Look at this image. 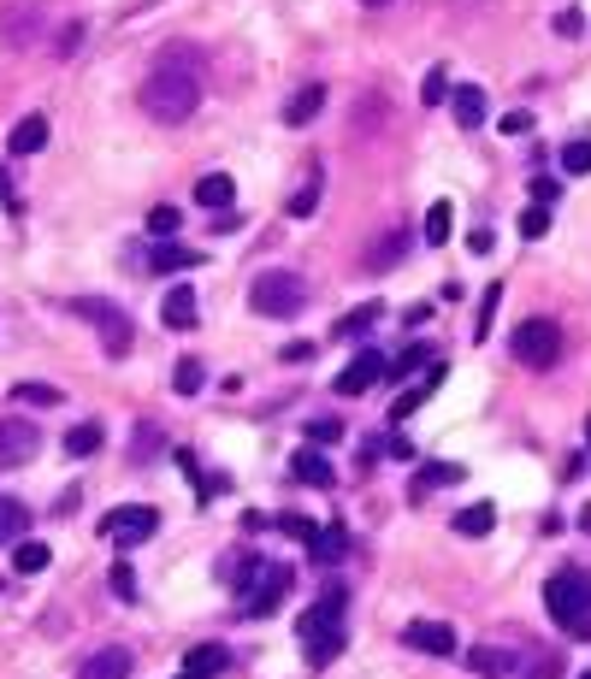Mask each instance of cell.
Instances as JSON below:
<instances>
[{"label":"cell","instance_id":"18","mask_svg":"<svg viewBox=\"0 0 591 679\" xmlns=\"http://www.w3.org/2000/svg\"><path fill=\"white\" fill-rule=\"evenodd\" d=\"M148 266H154V272H196L201 254L184 248V243H172V237H160V243L148 248Z\"/></svg>","mask_w":591,"mask_h":679},{"label":"cell","instance_id":"31","mask_svg":"<svg viewBox=\"0 0 591 679\" xmlns=\"http://www.w3.org/2000/svg\"><path fill=\"white\" fill-rule=\"evenodd\" d=\"M201 384H207V372H201V361H196V355H184V361L172 367V390H178V396H196Z\"/></svg>","mask_w":591,"mask_h":679},{"label":"cell","instance_id":"10","mask_svg":"<svg viewBox=\"0 0 591 679\" xmlns=\"http://www.w3.org/2000/svg\"><path fill=\"white\" fill-rule=\"evenodd\" d=\"M385 378H391V361H385L379 349H361L349 367L337 372V396H367V390L385 384Z\"/></svg>","mask_w":591,"mask_h":679},{"label":"cell","instance_id":"11","mask_svg":"<svg viewBox=\"0 0 591 679\" xmlns=\"http://www.w3.org/2000/svg\"><path fill=\"white\" fill-rule=\"evenodd\" d=\"M36 36H42V6L36 0H18V6L0 12V42L6 48H36Z\"/></svg>","mask_w":591,"mask_h":679},{"label":"cell","instance_id":"5","mask_svg":"<svg viewBox=\"0 0 591 679\" xmlns=\"http://www.w3.org/2000/svg\"><path fill=\"white\" fill-rule=\"evenodd\" d=\"M249 308L266 313V319H296V313L308 308V284L296 272H261L249 284Z\"/></svg>","mask_w":591,"mask_h":679},{"label":"cell","instance_id":"46","mask_svg":"<svg viewBox=\"0 0 591 679\" xmlns=\"http://www.w3.org/2000/svg\"><path fill=\"white\" fill-rule=\"evenodd\" d=\"M113 597H119V603H136V573H131V561H119V567H113Z\"/></svg>","mask_w":591,"mask_h":679},{"label":"cell","instance_id":"40","mask_svg":"<svg viewBox=\"0 0 591 679\" xmlns=\"http://www.w3.org/2000/svg\"><path fill=\"white\" fill-rule=\"evenodd\" d=\"M562 172H568V178H586L591 172V142H562Z\"/></svg>","mask_w":591,"mask_h":679},{"label":"cell","instance_id":"2","mask_svg":"<svg viewBox=\"0 0 591 679\" xmlns=\"http://www.w3.org/2000/svg\"><path fill=\"white\" fill-rule=\"evenodd\" d=\"M544 615L556 620L568 638H591V573L586 567H568V573L544 579Z\"/></svg>","mask_w":591,"mask_h":679},{"label":"cell","instance_id":"22","mask_svg":"<svg viewBox=\"0 0 591 679\" xmlns=\"http://www.w3.org/2000/svg\"><path fill=\"white\" fill-rule=\"evenodd\" d=\"M219 579H225V585H231V591L243 597V591H249L255 579H261V556H249V550H237V556H225V561H219Z\"/></svg>","mask_w":591,"mask_h":679},{"label":"cell","instance_id":"57","mask_svg":"<svg viewBox=\"0 0 591 679\" xmlns=\"http://www.w3.org/2000/svg\"><path fill=\"white\" fill-rule=\"evenodd\" d=\"M580 679H591V674H580Z\"/></svg>","mask_w":591,"mask_h":679},{"label":"cell","instance_id":"3","mask_svg":"<svg viewBox=\"0 0 591 679\" xmlns=\"http://www.w3.org/2000/svg\"><path fill=\"white\" fill-rule=\"evenodd\" d=\"M296 632H302V650H308V662L320 668V662H331L337 650H343V591L331 585L326 597L308 609V615L296 620Z\"/></svg>","mask_w":591,"mask_h":679},{"label":"cell","instance_id":"30","mask_svg":"<svg viewBox=\"0 0 591 679\" xmlns=\"http://www.w3.org/2000/svg\"><path fill=\"white\" fill-rule=\"evenodd\" d=\"M450 219H456V207L450 201H432V213H426V248L450 243Z\"/></svg>","mask_w":591,"mask_h":679},{"label":"cell","instance_id":"42","mask_svg":"<svg viewBox=\"0 0 591 679\" xmlns=\"http://www.w3.org/2000/svg\"><path fill=\"white\" fill-rule=\"evenodd\" d=\"M178 225H184V213H178V207H154V213H148V237H172Z\"/></svg>","mask_w":591,"mask_h":679},{"label":"cell","instance_id":"56","mask_svg":"<svg viewBox=\"0 0 591 679\" xmlns=\"http://www.w3.org/2000/svg\"><path fill=\"white\" fill-rule=\"evenodd\" d=\"M361 6H385V0H361Z\"/></svg>","mask_w":591,"mask_h":679},{"label":"cell","instance_id":"36","mask_svg":"<svg viewBox=\"0 0 591 679\" xmlns=\"http://www.w3.org/2000/svg\"><path fill=\"white\" fill-rule=\"evenodd\" d=\"M420 101H426V107H444V101H450V71H444V65H432V71H426Z\"/></svg>","mask_w":591,"mask_h":679},{"label":"cell","instance_id":"35","mask_svg":"<svg viewBox=\"0 0 591 679\" xmlns=\"http://www.w3.org/2000/svg\"><path fill=\"white\" fill-rule=\"evenodd\" d=\"M308 550H314V561H337L343 550H349V532H343V526H326V532H320Z\"/></svg>","mask_w":591,"mask_h":679},{"label":"cell","instance_id":"32","mask_svg":"<svg viewBox=\"0 0 591 679\" xmlns=\"http://www.w3.org/2000/svg\"><path fill=\"white\" fill-rule=\"evenodd\" d=\"M95 449H101V426H95V420H83V426H71L66 432V455L83 461V455H95Z\"/></svg>","mask_w":591,"mask_h":679},{"label":"cell","instance_id":"37","mask_svg":"<svg viewBox=\"0 0 591 679\" xmlns=\"http://www.w3.org/2000/svg\"><path fill=\"white\" fill-rule=\"evenodd\" d=\"M12 402H24V408H54L60 390H54V384H12Z\"/></svg>","mask_w":591,"mask_h":679},{"label":"cell","instance_id":"4","mask_svg":"<svg viewBox=\"0 0 591 679\" xmlns=\"http://www.w3.org/2000/svg\"><path fill=\"white\" fill-rule=\"evenodd\" d=\"M71 313H77V319H89V325L101 331V349H107L113 361H125V355H131L136 319L119 308V302H107V296H77V302H71Z\"/></svg>","mask_w":591,"mask_h":679},{"label":"cell","instance_id":"13","mask_svg":"<svg viewBox=\"0 0 591 679\" xmlns=\"http://www.w3.org/2000/svg\"><path fill=\"white\" fill-rule=\"evenodd\" d=\"M136 656L125 650V644H107V650H95L83 668H77V679H131Z\"/></svg>","mask_w":591,"mask_h":679},{"label":"cell","instance_id":"14","mask_svg":"<svg viewBox=\"0 0 591 679\" xmlns=\"http://www.w3.org/2000/svg\"><path fill=\"white\" fill-rule=\"evenodd\" d=\"M225 668H231V650H225V644H196V650L184 656L178 679H219Z\"/></svg>","mask_w":591,"mask_h":679},{"label":"cell","instance_id":"38","mask_svg":"<svg viewBox=\"0 0 591 679\" xmlns=\"http://www.w3.org/2000/svg\"><path fill=\"white\" fill-rule=\"evenodd\" d=\"M272 526H278V532H284V538H296V544H314V538H320V526H314V520H308V514H278V520H272Z\"/></svg>","mask_w":591,"mask_h":679},{"label":"cell","instance_id":"25","mask_svg":"<svg viewBox=\"0 0 591 679\" xmlns=\"http://www.w3.org/2000/svg\"><path fill=\"white\" fill-rule=\"evenodd\" d=\"M30 532V508L18 496H0V544H18Z\"/></svg>","mask_w":591,"mask_h":679},{"label":"cell","instance_id":"20","mask_svg":"<svg viewBox=\"0 0 591 679\" xmlns=\"http://www.w3.org/2000/svg\"><path fill=\"white\" fill-rule=\"evenodd\" d=\"M485 89L479 83H461V89H450V113H456V124L461 130H473V124H485Z\"/></svg>","mask_w":591,"mask_h":679},{"label":"cell","instance_id":"29","mask_svg":"<svg viewBox=\"0 0 591 679\" xmlns=\"http://www.w3.org/2000/svg\"><path fill=\"white\" fill-rule=\"evenodd\" d=\"M456 479H461L456 461H426V467H420V485H414V496L438 491V485H456Z\"/></svg>","mask_w":591,"mask_h":679},{"label":"cell","instance_id":"51","mask_svg":"<svg viewBox=\"0 0 591 679\" xmlns=\"http://www.w3.org/2000/svg\"><path fill=\"white\" fill-rule=\"evenodd\" d=\"M426 319H432V302H414V308L402 313V325H426Z\"/></svg>","mask_w":591,"mask_h":679},{"label":"cell","instance_id":"44","mask_svg":"<svg viewBox=\"0 0 591 679\" xmlns=\"http://www.w3.org/2000/svg\"><path fill=\"white\" fill-rule=\"evenodd\" d=\"M420 367H426V343H408V349L391 361V378H402V372H420Z\"/></svg>","mask_w":591,"mask_h":679},{"label":"cell","instance_id":"16","mask_svg":"<svg viewBox=\"0 0 591 679\" xmlns=\"http://www.w3.org/2000/svg\"><path fill=\"white\" fill-rule=\"evenodd\" d=\"M320 113H326V83H308V89H296V95H290L284 124H290V130H302V124H314Z\"/></svg>","mask_w":591,"mask_h":679},{"label":"cell","instance_id":"9","mask_svg":"<svg viewBox=\"0 0 591 679\" xmlns=\"http://www.w3.org/2000/svg\"><path fill=\"white\" fill-rule=\"evenodd\" d=\"M36 449H42V426L0 414V467H24V461H36Z\"/></svg>","mask_w":591,"mask_h":679},{"label":"cell","instance_id":"50","mask_svg":"<svg viewBox=\"0 0 591 679\" xmlns=\"http://www.w3.org/2000/svg\"><path fill=\"white\" fill-rule=\"evenodd\" d=\"M586 473V455L580 449H568V461H562V479H580Z\"/></svg>","mask_w":591,"mask_h":679},{"label":"cell","instance_id":"7","mask_svg":"<svg viewBox=\"0 0 591 679\" xmlns=\"http://www.w3.org/2000/svg\"><path fill=\"white\" fill-rule=\"evenodd\" d=\"M154 532H160V514H154L148 502H125V508H113V514L101 520V538H107V544H119V550L148 544Z\"/></svg>","mask_w":591,"mask_h":679},{"label":"cell","instance_id":"47","mask_svg":"<svg viewBox=\"0 0 591 679\" xmlns=\"http://www.w3.org/2000/svg\"><path fill=\"white\" fill-rule=\"evenodd\" d=\"M497 130H503V136H526V130H532V113H526V107H515V113H503V119H497Z\"/></svg>","mask_w":591,"mask_h":679},{"label":"cell","instance_id":"45","mask_svg":"<svg viewBox=\"0 0 591 679\" xmlns=\"http://www.w3.org/2000/svg\"><path fill=\"white\" fill-rule=\"evenodd\" d=\"M544 231H550V207H538V201H532V207L521 213V237H544Z\"/></svg>","mask_w":591,"mask_h":679},{"label":"cell","instance_id":"53","mask_svg":"<svg viewBox=\"0 0 591 679\" xmlns=\"http://www.w3.org/2000/svg\"><path fill=\"white\" fill-rule=\"evenodd\" d=\"M6 195H12V178H6V166H0V201H6Z\"/></svg>","mask_w":591,"mask_h":679},{"label":"cell","instance_id":"12","mask_svg":"<svg viewBox=\"0 0 591 679\" xmlns=\"http://www.w3.org/2000/svg\"><path fill=\"white\" fill-rule=\"evenodd\" d=\"M467 674H479V679H521V650L473 644V650H467Z\"/></svg>","mask_w":591,"mask_h":679},{"label":"cell","instance_id":"49","mask_svg":"<svg viewBox=\"0 0 591 679\" xmlns=\"http://www.w3.org/2000/svg\"><path fill=\"white\" fill-rule=\"evenodd\" d=\"M556 195H562V184H556V178H532V201H538V207H550Z\"/></svg>","mask_w":591,"mask_h":679},{"label":"cell","instance_id":"23","mask_svg":"<svg viewBox=\"0 0 591 679\" xmlns=\"http://www.w3.org/2000/svg\"><path fill=\"white\" fill-rule=\"evenodd\" d=\"M379 319H385V302H361V308H349L337 325H331V337H367Z\"/></svg>","mask_w":591,"mask_h":679},{"label":"cell","instance_id":"1","mask_svg":"<svg viewBox=\"0 0 591 679\" xmlns=\"http://www.w3.org/2000/svg\"><path fill=\"white\" fill-rule=\"evenodd\" d=\"M136 101H142V113L154 124H184L201 107V54L190 42H172V48L154 60V71L142 77Z\"/></svg>","mask_w":591,"mask_h":679},{"label":"cell","instance_id":"41","mask_svg":"<svg viewBox=\"0 0 591 679\" xmlns=\"http://www.w3.org/2000/svg\"><path fill=\"white\" fill-rule=\"evenodd\" d=\"M497 302H503V284H485V302H479V325H473V343L491 331V319H497Z\"/></svg>","mask_w":591,"mask_h":679},{"label":"cell","instance_id":"24","mask_svg":"<svg viewBox=\"0 0 591 679\" xmlns=\"http://www.w3.org/2000/svg\"><path fill=\"white\" fill-rule=\"evenodd\" d=\"M196 201H201V207H213V213H225V207L237 201V184H231L225 172H207V178L196 184Z\"/></svg>","mask_w":591,"mask_h":679},{"label":"cell","instance_id":"39","mask_svg":"<svg viewBox=\"0 0 591 679\" xmlns=\"http://www.w3.org/2000/svg\"><path fill=\"white\" fill-rule=\"evenodd\" d=\"M160 443H166V437H160V426H154V420H142V426H136V437H131V461L160 455Z\"/></svg>","mask_w":591,"mask_h":679},{"label":"cell","instance_id":"48","mask_svg":"<svg viewBox=\"0 0 591 679\" xmlns=\"http://www.w3.org/2000/svg\"><path fill=\"white\" fill-rule=\"evenodd\" d=\"M77 42H83V24H66V30H60V42H54V54H60V60H71V54H77Z\"/></svg>","mask_w":591,"mask_h":679},{"label":"cell","instance_id":"6","mask_svg":"<svg viewBox=\"0 0 591 679\" xmlns=\"http://www.w3.org/2000/svg\"><path fill=\"white\" fill-rule=\"evenodd\" d=\"M509 349H515V361H521V367L550 372L556 361H562V325H556V319H544V313H538V319H521Z\"/></svg>","mask_w":591,"mask_h":679},{"label":"cell","instance_id":"27","mask_svg":"<svg viewBox=\"0 0 591 679\" xmlns=\"http://www.w3.org/2000/svg\"><path fill=\"white\" fill-rule=\"evenodd\" d=\"M402 254H408V237H402V231H391L385 243H373V248H367V272H385V266H396Z\"/></svg>","mask_w":591,"mask_h":679},{"label":"cell","instance_id":"17","mask_svg":"<svg viewBox=\"0 0 591 679\" xmlns=\"http://www.w3.org/2000/svg\"><path fill=\"white\" fill-rule=\"evenodd\" d=\"M6 148H12V154H42V148H48V113H24V119L12 124Z\"/></svg>","mask_w":591,"mask_h":679},{"label":"cell","instance_id":"34","mask_svg":"<svg viewBox=\"0 0 591 679\" xmlns=\"http://www.w3.org/2000/svg\"><path fill=\"white\" fill-rule=\"evenodd\" d=\"M314 207H320V166L308 172V184H302L296 195H290V219H308Z\"/></svg>","mask_w":591,"mask_h":679},{"label":"cell","instance_id":"8","mask_svg":"<svg viewBox=\"0 0 591 679\" xmlns=\"http://www.w3.org/2000/svg\"><path fill=\"white\" fill-rule=\"evenodd\" d=\"M290 585H296V573H290L284 561H261V579H255L237 603H243V615H249V620H266L284 597H290Z\"/></svg>","mask_w":591,"mask_h":679},{"label":"cell","instance_id":"55","mask_svg":"<svg viewBox=\"0 0 591 679\" xmlns=\"http://www.w3.org/2000/svg\"><path fill=\"white\" fill-rule=\"evenodd\" d=\"M586 449H591V420H586Z\"/></svg>","mask_w":591,"mask_h":679},{"label":"cell","instance_id":"19","mask_svg":"<svg viewBox=\"0 0 591 679\" xmlns=\"http://www.w3.org/2000/svg\"><path fill=\"white\" fill-rule=\"evenodd\" d=\"M196 290H190V284H172V290H166V302H160V319H166V325H172V331H190V325H196Z\"/></svg>","mask_w":591,"mask_h":679},{"label":"cell","instance_id":"33","mask_svg":"<svg viewBox=\"0 0 591 679\" xmlns=\"http://www.w3.org/2000/svg\"><path fill=\"white\" fill-rule=\"evenodd\" d=\"M426 396H432V384H426V378H420L414 390H402V396L391 402V426H402L408 414H420V408H426Z\"/></svg>","mask_w":591,"mask_h":679},{"label":"cell","instance_id":"43","mask_svg":"<svg viewBox=\"0 0 591 679\" xmlns=\"http://www.w3.org/2000/svg\"><path fill=\"white\" fill-rule=\"evenodd\" d=\"M337 437H343V420H326V414L308 420V443H314V449H326V443H337Z\"/></svg>","mask_w":591,"mask_h":679},{"label":"cell","instance_id":"21","mask_svg":"<svg viewBox=\"0 0 591 679\" xmlns=\"http://www.w3.org/2000/svg\"><path fill=\"white\" fill-rule=\"evenodd\" d=\"M290 467H296V479H302V485H314V491H331V461H326V449H314V443H302Z\"/></svg>","mask_w":591,"mask_h":679},{"label":"cell","instance_id":"26","mask_svg":"<svg viewBox=\"0 0 591 679\" xmlns=\"http://www.w3.org/2000/svg\"><path fill=\"white\" fill-rule=\"evenodd\" d=\"M491 526H497V508H491V502H473V508H461L456 514L461 538H491Z\"/></svg>","mask_w":591,"mask_h":679},{"label":"cell","instance_id":"52","mask_svg":"<svg viewBox=\"0 0 591 679\" xmlns=\"http://www.w3.org/2000/svg\"><path fill=\"white\" fill-rule=\"evenodd\" d=\"M467 248H473V254H491V248H497V237H491V231H473V237H467Z\"/></svg>","mask_w":591,"mask_h":679},{"label":"cell","instance_id":"28","mask_svg":"<svg viewBox=\"0 0 591 679\" xmlns=\"http://www.w3.org/2000/svg\"><path fill=\"white\" fill-rule=\"evenodd\" d=\"M48 544H36V538H18V544H12V567H18V573H42V567H48Z\"/></svg>","mask_w":591,"mask_h":679},{"label":"cell","instance_id":"54","mask_svg":"<svg viewBox=\"0 0 591 679\" xmlns=\"http://www.w3.org/2000/svg\"><path fill=\"white\" fill-rule=\"evenodd\" d=\"M580 520H586V532H591V508H586V514H580Z\"/></svg>","mask_w":591,"mask_h":679},{"label":"cell","instance_id":"15","mask_svg":"<svg viewBox=\"0 0 591 679\" xmlns=\"http://www.w3.org/2000/svg\"><path fill=\"white\" fill-rule=\"evenodd\" d=\"M414 650H432V656H456V632L444 626V620H414L408 632H402Z\"/></svg>","mask_w":591,"mask_h":679}]
</instances>
